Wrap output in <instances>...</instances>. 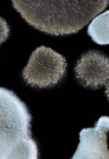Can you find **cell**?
<instances>
[{
    "label": "cell",
    "instance_id": "1",
    "mask_svg": "<svg viewBox=\"0 0 109 159\" xmlns=\"http://www.w3.org/2000/svg\"><path fill=\"white\" fill-rule=\"evenodd\" d=\"M13 7L32 27L55 36L76 34L108 5V0L12 1Z\"/></svg>",
    "mask_w": 109,
    "mask_h": 159
},
{
    "label": "cell",
    "instance_id": "2",
    "mask_svg": "<svg viewBox=\"0 0 109 159\" xmlns=\"http://www.w3.org/2000/svg\"><path fill=\"white\" fill-rule=\"evenodd\" d=\"M31 121L25 102L11 90L0 87V159L39 158Z\"/></svg>",
    "mask_w": 109,
    "mask_h": 159
},
{
    "label": "cell",
    "instance_id": "3",
    "mask_svg": "<svg viewBox=\"0 0 109 159\" xmlns=\"http://www.w3.org/2000/svg\"><path fill=\"white\" fill-rule=\"evenodd\" d=\"M67 62L63 55L50 47H37L23 68L22 76L28 85L35 88L56 86L66 74Z\"/></svg>",
    "mask_w": 109,
    "mask_h": 159
},
{
    "label": "cell",
    "instance_id": "4",
    "mask_svg": "<svg viewBox=\"0 0 109 159\" xmlns=\"http://www.w3.org/2000/svg\"><path fill=\"white\" fill-rule=\"evenodd\" d=\"M76 78L85 88L98 89L108 86L109 59L98 50H89L79 59L74 68Z\"/></svg>",
    "mask_w": 109,
    "mask_h": 159
},
{
    "label": "cell",
    "instance_id": "5",
    "mask_svg": "<svg viewBox=\"0 0 109 159\" xmlns=\"http://www.w3.org/2000/svg\"><path fill=\"white\" fill-rule=\"evenodd\" d=\"M108 116L100 117L95 127L83 129L79 134L80 143L72 159H108Z\"/></svg>",
    "mask_w": 109,
    "mask_h": 159
},
{
    "label": "cell",
    "instance_id": "6",
    "mask_svg": "<svg viewBox=\"0 0 109 159\" xmlns=\"http://www.w3.org/2000/svg\"><path fill=\"white\" fill-rule=\"evenodd\" d=\"M87 34L98 44H109V10L93 19L88 26Z\"/></svg>",
    "mask_w": 109,
    "mask_h": 159
},
{
    "label": "cell",
    "instance_id": "7",
    "mask_svg": "<svg viewBox=\"0 0 109 159\" xmlns=\"http://www.w3.org/2000/svg\"><path fill=\"white\" fill-rule=\"evenodd\" d=\"M10 29L5 19L0 17V45L6 42L10 36Z\"/></svg>",
    "mask_w": 109,
    "mask_h": 159
}]
</instances>
